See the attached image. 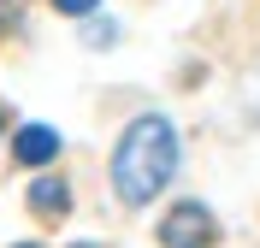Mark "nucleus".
<instances>
[{
    "instance_id": "7ed1b4c3",
    "label": "nucleus",
    "mask_w": 260,
    "mask_h": 248,
    "mask_svg": "<svg viewBox=\"0 0 260 248\" xmlns=\"http://www.w3.org/2000/svg\"><path fill=\"white\" fill-rule=\"evenodd\" d=\"M12 160H18V165H48V160H59V130H48V124H24V130L12 136Z\"/></svg>"
},
{
    "instance_id": "6e6552de",
    "label": "nucleus",
    "mask_w": 260,
    "mask_h": 248,
    "mask_svg": "<svg viewBox=\"0 0 260 248\" xmlns=\"http://www.w3.org/2000/svg\"><path fill=\"white\" fill-rule=\"evenodd\" d=\"M77 248H89V242H77Z\"/></svg>"
},
{
    "instance_id": "20e7f679",
    "label": "nucleus",
    "mask_w": 260,
    "mask_h": 248,
    "mask_svg": "<svg viewBox=\"0 0 260 248\" xmlns=\"http://www.w3.org/2000/svg\"><path fill=\"white\" fill-rule=\"evenodd\" d=\"M65 207H71V189H65L59 178H36V183H30V213H42V219H59Z\"/></svg>"
},
{
    "instance_id": "f03ea898",
    "label": "nucleus",
    "mask_w": 260,
    "mask_h": 248,
    "mask_svg": "<svg viewBox=\"0 0 260 248\" xmlns=\"http://www.w3.org/2000/svg\"><path fill=\"white\" fill-rule=\"evenodd\" d=\"M160 242L166 248H213L219 242V225H213V213L201 201H183V207H172L160 219Z\"/></svg>"
},
{
    "instance_id": "f257e3e1",
    "label": "nucleus",
    "mask_w": 260,
    "mask_h": 248,
    "mask_svg": "<svg viewBox=\"0 0 260 248\" xmlns=\"http://www.w3.org/2000/svg\"><path fill=\"white\" fill-rule=\"evenodd\" d=\"M172 171H178V130H172V118L142 113L113 148V189H118V201L148 207L172 183Z\"/></svg>"
},
{
    "instance_id": "0eeeda50",
    "label": "nucleus",
    "mask_w": 260,
    "mask_h": 248,
    "mask_svg": "<svg viewBox=\"0 0 260 248\" xmlns=\"http://www.w3.org/2000/svg\"><path fill=\"white\" fill-rule=\"evenodd\" d=\"M6 18H18V0H0V24H6Z\"/></svg>"
},
{
    "instance_id": "39448f33",
    "label": "nucleus",
    "mask_w": 260,
    "mask_h": 248,
    "mask_svg": "<svg viewBox=\"0 0 260 248\" xmlns=\"http://www.w3.org/2000/svg\"><path fill=\"white\" fill-rule=\"evenodd\" d=\"M83 42H89V48H113L118 24H113V18H89V24H83Z\"/></svg>"
},
{
    "instance_id": "423d86ee",
    "label": "nucleus",
    "mask_w": 260,
    "mask_h": 248,
    "mask_svg": "<svg viewBox=\"0 0 260 248\" xmlns=\"http://www.w3.org/2000/svg\"><path fill=\"white\" fill-rule=\"evenodd\" d=\"M53 6H59V12H89L95 0H53Z\"/></svg>"
}]
</instances>
